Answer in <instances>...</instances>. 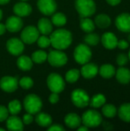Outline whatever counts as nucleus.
Wrapping results in <instances>:
<instances>
[{
  "instance_id": "e433bc0d",
  "label": "nucleus",
  "mask_w": 130,
  "mask_h": 131,
  "mask_svg": "<svg viewBox=\"0 0 130 131\" xmlns=\"http://www.w3.org/2000/svg\"><path fill=\"white\" fill-rule=\"evenodd\" d=\"M128 61H129V58L125 54H118V56L116 58L117 64L120 65V67H123V66L126 65L127 64Z\"/></svg>"
},
{
  "instance_id": "2f4dec72",
  "label": "nucleus",
  "mask_w": 130,
  "mask_h": 131,
  "mask_svg": "<svg viewBox=\"0 0 130 131\" xmlns=\"http://www.w3.org/2000/svg\"><path fill=\"white\" fill-rule=\"evenodd\" d=\"M8 113L11 115H17L21 111V104L18 100H13L8 103Z\"/></svg>"
},
{
  "instance_id": "7ed1b4c3",
  "label": "nucleus",
  "mask_w": 130,
  "mask_h": 131,
  "mask_svg": "<svg viewBox=\"0 0 130 131\" xmlns=\"http://www.w3.org/2000/svg\"><path fill=\"white\" fill-rule=\"evenodd\" d=\"M23 104L25 111L31 114H37L41 111L42 107L41 98L34 94L27 95L24 99Z\"/></svg>"
},
{
  "instance_id": "f8f14e48",
  "label": "nucleus",
  "mask_w": 130,
  "mask_h": 131,
  "mask_svg": "<svg viewBox=\"0 0 130 131\" xmlns=\"http://www.w3.org/2000/svg\"><path fill=\"white\" fill-rule=\"evenodd\" d=\"M37 5L40 12L45 15H52L57 9L54 0H38Z\"/></svg>"
},
{
  "instance_id": "a878e982",
  "label": "nucleus",
  "mask_w": 130,
  "mask_h": 131,
  "mask_svg": "<svg viewBox=\"0 0 130 131\" xmlns=\"http://www.w3.org/2000/svg\"><path fill=\"white\" fill-rule=\"evenodd\" d=\"M95 24L100 28H107L111 25V18L107 14H100L95 18Z\"/></svg>"
},
{
  "instance_id": "8fccbe9b",
  "label": "nucleus",
  "mask_w": 130,
  "mask_h": 131,
  "mask_svg": "<svg viewBox=\"0 0 130 131\" xmlns=\"http://www.w3.org/2000/svg\"><path fill=\"white\" fill-rule=\"evenodd\" d=\"M0 131H5V129H3V128H1V127H0Z\"/></svg>"
},
{
  "instance_id": "ddd939ff",
  "label": "nucleus",
  "mask_w": 130,
  "mask_h": 131,
  "mask_svg": "<svg viewBox=\"0 0 130 131\" xmlns=\"http://www.w3.org/2000/svg\"><path fill=\"white\" fill-rule=\"evenodd\" d=\"M116 28L123 32H130V14L122 13L116 18Z\"/></svg>"
},
{
  "instance_id": "9b49d317",
  "label": "nucleus",
  "mask_w": 130,
  "mask_h": 131,
  "mask_svg": "<svg viewBox=\"0 0 130 131\" xmlns=\"http://www.w3.org/2000/svg\"><path fill=\"white\" fill-rule=\"evenodd\" d=\"M18 81L17 78L11 76H4L0 80V88L2 91L11 93L17 90Z\"/></svg>"
},
{
  "instance_id": "58836bf2",
  "label": "nucleus",
  "mask_w": 130,
  "mask_h": 131,
  "mask_svg": "<svg viewBox=\"0 0 130 131\" xmlns=\"http://www.w3.org/2000/svg\"><path fill=\"white\" fill-rule=\"evenodd\" d=\"M33 120H34V118H33V117H32V114L28 113V114H25V115L23 116L22 122H23V124H30L31 123H32Z\"/></svg>"
},
{
  "instance_id": "393cba45",
  "label": "nucleus",
  "mask_w": 130,
  "mask_h": 131,
  "mask_svg": "<svg viewBox=\"0 0 130 131\" xmlns=\"http://www.w3.org/2000/svg\"><path fill=\"white\" fill-rule=\"evenodd\" d=\"M117 114L120 117V118L127 123H130V104L126 103L122 104L118 111Z\"/></svg>"
},
{
  "instance_id": "4468645a",
  "label": "nucleus",
  "mask_w": 130,
  "mask_h": 131,
  "mask_svg": "<svg viewBox=\"0 0 130 131\" xmlns=\"http://www.w3.org/2000/svg\"><path fill=\"white\" fill-rule=\"evenodd\" d=\"M6 29L10 32H17L19 30L21 29L23 26V21L21 18V17L16 15V16H11L9 17L5 24Z\"/></svg>"
},
{
  "instance_id": "6ab92c4d",
  "label": "nucleus",
  "mask_w": 130,
  "mask_h": 131,
  "mask_svg": "<svg viewBox=\"0 0 130 131\" xmlns=\"http://www.w3.org/2000/svg\"><path fill=\"white\" fill-rule=\"evenodd\" d=\"M64 123L68 127L71 129H75L80 126L82 121L79 115L75 113H70L67 114L64 117Z\"/></svg>"
},
{
  "instance_id": "1a4fd4ad",
  "label": "nucleus",
  "mask_w": 130,
  "mask_h": 131,
  "mask_svg": "<svg viewBox=\"0 0 130 131\" xmlns=\"http://www.w3.org/2000/svg\"><path fill=\"white\" fill-rule=\"evenodd\" d=\"M39 31L34 25L25 27L21 33V40L25 44H33L37 41L39 37Z\"/></svg>"
},
{
  "instance_id": "dca6fc26",
  "label": "nucleus",
  "mask_w": 130,
  "mask_h": 131,
  "mask_svg": "<svg viewBox=\"0 0 130 131\" xmlns=\"http://www.w3.org/2000/svg\"><path fill=\"white\" fill-rule=\"evenodd\" d=\"M13 11L16 15L19 17H25V16H28L31 13L32 8L27 2L21 1L20 2L16 3L14 5Z\"/></svg>"
},
{
  "instance_id": "603ef678",
  "label": "nucleus",
  "mask_w": 130,
  "mask_h": 131,
  "mask_svg": "<svg viewBox=\"0 0 130 131\" xmlns=\"http://www.w3.org/2000/svg\"><path fill=\"white\" fill-rule=\"evenodd\" d=\"M21 1H24V2H26V1H28V0H21Z\"/></svg>"
},
{
  "instance_id": "a19ab883",
  "label": "nucleus",
  "mask_w": 130,
  "mask_h": 131,
  "mask_svg": "<svg viewBox=\"0 0 130 131\" xmlns=\"http://www.w3.org/2000/svg\"><path fill=\"white\" fill-rule=\"evenodd\" d=\"M48 131H64L65 129L60 124H54L51 125L48 128Z\"/></svg>"
},
{
  "instance_id": "423d86ee",
  "label": "nucleus",
  "mask_w": 130,
  "mask_h": 131,
  "mask_svg": "<svg viewBox=\"0 0 130 131\" xmlns=\"http://www.w3.org/2000/svg\"><path fill=\"white\" fill-rule=\"evenodd\" d=\"M47 84L51 92L57 94L62 92L65 88V82L63 78L57 73H51L48 75L47 78Z\"/></svg>"
},
{
  "instance_id": "ea45409f",
  "label": "nucleus",
  "mask_w": 130,
  "mask_h": 131,
  "mask_svg": "<svg viewBox=\"0 0 130 131\" xmlns=\"http://www.w3.org/2000/svg\"><path fill=\"white\" fill-rule=\"evenodd\" d=\"M49 102L52 104H57L58 101H59V95L57 93H54V92H52V94L50 95L49 98Z\"/></svg>"
},
{
  "instance_id": "c85d7f7f",
  "label": "nucleus",
  "mask_w": 130,
  "mask_h": 131,
  "mask_svg": "<svg viewBox=\"0 0 130 131\" xmlns=\"http://www.w3.org/2000/svg\"><path fill=\"white\" fill-rule=\"evenodd\" d=\"M51 22L56 26H64L67 22V18L64 13L54 12L51 17Z\"/></svg>"
},
{
  "instance_id": "5701e85b",
  "label": "nucleus",
  "mask_w": 130,
  "mask_h": 131,
  "mask_svg": "<svg viewBox=\"0 0 130 131\" xmlns=\"http://www.w3.org/2000/svg\"><path fill=\"white\" fill-rule=\"evenodd\" d=\"M36 123L42 127H48L52 124L51 117L46 113H38L35 117Z\"/></svg>"
},
{
  "instance_id": "a211bd4d",
  "label": "nucleus",
  "mask_w": 130,
  "mask_h": 131,
  "mask_svg": "<svg viewBox=\"0 0 130 131\" xmlns=\"http://www.w3.org/2000/svg\"><path fill=\"white\" fill-rule=\"evenodd\" d=\"M23 122L22 121L16 117L15 115H12L11 117L7 118L6 127L8 130L11 131H21L23 130Z\"/></svg>"
},
{
  "instance_id": "49530a36",
  "label": "nucleus",
  "mask_w": 130,
  "mask_h": 131,
  "mask_svg": "<svg viewBox=\"0 0 130 131\" xmlns=\"http://www.w3.org/2000/svg\"><path fill=\"white\" fill-rule=\"evenodd\" d=\"M10 2V0H0V5H5L7 3H8Z\"/></svg>"
},
{
  "instance_id": "20e7f679",
  "label": "nucleus",
  "mask_w": 130,
  "mask_h": 131,
  "mask_svg": "<svg viewBox=\"0 0 130 131\" xmlns=\"http://www.w3.org/2000/svg\"><path fill=\"white\" fill-rule=\"evenodd\" d=\"M81 121L83 124L88 128H94L101 124L103 119L101 114L98 111L95 110H88L82 115Z\"/></svg>"
},
{
  "instance_id": "f03ea898",
  "label": "nucleus",
  "mask_w": 130,
  "mask_h": 131,
  "mask_svg": "<svg viewBox=\"0 0 130 131\" xmlns=\"http://www.w3.org/2000/svg\"><path fill=\"white\" fill-rule=\"evenodd\" d=\"M75 8L81 18H87L95 13L97 6L93 0H76Z\"/></svg>"
},
{
  "instance_id": "a18cd8bd",
  "label": "nucleus",
  "mask_w": 130,
  "mask_h": 131,
  "mask_svg": "<svg viewBox=\"0 0 130 131\" xmlns=\"http://www.w3.org/2000/svg\"><path fill=\"white\" fill-rule=\"evenodd\" d=\"M78 129H77V130L78 131H87L88 130V127H86L85 125H84V126H80L79 127H77Z\"/></svg>"
},
{
  "instance_id": "b1692460",
  "label": "nucleus",
  "mask_w": 130,
  "mask_h": 131,
  "mask_svg": "<svg viewBox=\"0 0 130 131\" xmlns=\"http://www.w3.org/2000/svg\"><path fill=\"white\" fill-rule=\"evenodd\" d=\"M99 73L102 78L109 79V78H113L115 75L116 69L113 65H112L110 64H105L100 68Z\"/></svg>"
},
{
  "instance_id": "cd10ccee",
  "label": "nucleus",
  "mask_w": 130,
  "mask_h": 131,
  "mask_svg": "<svg viewBox=\"0 0 130 131\" xmlns=\"http://www.w3.org/2000/svg\"><path fill=\"white\" fill-rule=\"evenodd\" d=\"M106 103V97L102 94H97L94 95L90 100V105L93 108H99L103 107Z\"/></svg>"
},
{
  "instance_id": "f257e3e1",
  "label": "nucleus",
  "mask_w": 130,
  "mask_h": 131,
  "mask_svg": "<svg viewBox=\"0 0 130 131\" xmlns=\"http://www.w3.org/2000/svg\"><path fill=\"white\" fill-rule=\"evenodd\" d=\"M51 45L58 50L67 48L72 43V34L70 31L61 28L51 33Z\"/></svg>"
},
{
  "instance_id": "72a5a7b5",
  "label": "nucleus",
  "mask_w": 130,
  "mask_h": 131,
  "mask_svg": "<svg viewBox=\"0 0 130 131\" xmlns=\"http://www.w3.org/2000/svg\"><path fill=\"white\" fill-rule=\"evenodd\" d=\"M100 41V36L96 33H91L90 32L88 35H87L84 38V41L87 45L90 46H95L97 45Z\"/></svg>"
},
{
  "instance_id": "7c9ffc66",
  "label": "nucleus",
  "mask_w": 130,
  "mask_h": 131,
  "mask_svg": "<svg viewBox=\"0 0 130 131\" xmlns=\"http://www.w3.org/2000/svg\"><path fill=\"white\" fill-rule=\"evenodd\" d=\"M103 114L108 118L114 117L117 114V110L113 104H104L102 108Z\"/></svg>"
},
{
  "instance_id": "6e6552de",
  "label": "nucleus",
  "mask_w": 130,
  "mask_h": 131,
  "mask_svg": "<svg viewBox=\"0 0 130 131\" xmlns=\"http://www.w3.org/2000/svg\"><path fill=\"white\" fill-rule=\"evenodd\" d=\"M90 100L88 94L83 89L78 88L73 91L71 93V101L73 104L79 108L86 107L90 104Z\"/></svg>"
},
{
  "instance_id": "79ce46f5",
  "label": "nucleus",
  "mask_w": 130,
  "mask_h": 131,
  "mask_svg": "<svg viewBox=\"0 0 130 131\" xmlns=\"http://www.w3.org/2000/svg\"><path fill=\"white\" fill-rule=\"evenodd\" d=\"M117 47L120 49L124 50V49H126L129 47V43L126 40H120V41H118Z\"/></svg>"
},
{
  "instance_id": "39448f33",
  "label": "nucleus",
  "mask_w": 130,
  "mask_h": 131,
  "mask_svg": "<svg viewBox=\"0 0 130 131\" xmlns=\"http://www.w3.org/2000/svg\"><path fill=\"white\" fill-rule=\"evenodd\" d=\"M74 57L78 64L83 65L90 61L92 57V52L88 45L85 44H80L74 50Z\"/></svg>"
},
{
  "instance_id": "09e8293b",
  "label": "nucleus",
  "mask_w": 130,
  "mask_h": 131,
  "mask_svg": "<svg viewBox=\"0 0 130 131\" xmlns=\"http://www.w3.org/2000/svg\"><path fill=\"white\" fill-rule=\"evenodd\" d=\"M128 58H129V59L130 60V50H129V55H128Z\"/></svg>"
},
{
  "instance_id": "473e14b6",
  "label": "nucleus",
  "mask_w": 130,
  "mask_h": 131,
  "mask_svg": "<svg viewBox=\"0 0 130 131\" xmlns=\"http://www.w3.org/2000/svg\"><path fill=\"white\" fill-rule=\"evenodd\" d=\"M80 71L78 69H70L66 73L65 79L68 83H75L80 78Z\"/></svg>"
},
{
  "instance_id": "c756f323",
  "label": "nucleus",
  "mask_w": 130,
  "mask_h": 131,
  "mask_svg": "<svg viewBox=\"0 0 130 131\" xmlns=\"http://www.w3.org/2000/svg\"><path fill=\"white\" fill-rule=\"evenodd\" d=\"M48 58V54L42 50L35 51L31 55V60L33 62L37 64H41L44 62Z\"/></svg>"
},
{
  "instance_id": "9d476101",
  "label": "nucleus",
  "mask_w": 130,
  "mask_h": 131,
  "mask_svg": "<svg viewBox=\"0 0 130 131\" xmlns=\"http://www.w3.org/2000/svg\"><path fill=\"white\" fill-rule=\"evenodd\" d=\"M6 48L10 54L18 56L23 52L25 46L24 42L21 40L17 38H11L6 42Z\"/></svg>"
},
{
  "instance_id": "4c0bfd02",
  "label": "nucleus",
  "mask_w": 130,
  "mask_h": 131,
  "mask_svg": "<svg viewBox=\"0 0 130 131\" xmlns=\"http://www.w3.org/2000/svg\"><path fill=\"white\" fill-rule=\"evenodd\" d=\"M8 108H6L3 105H0V122H3L5 120H7L8 117Z\"/></svg>"
},
{
  "instance_id": "412c9836",
  "label": "nucleus",
  "mask_w": 130,
  "mask_h": 131,
  "mask_svg": "<svg viewBox=\"0 0 130 131\" xmlns=\"http://www.w3.org/2000/svg\"><path fill=\"white\" fill-rule=\"evenodd\" d=\"M116 80L119 83L123 84H127L130 82V70L123 67H120L115 73Z\"/></svg>"
},
{
  "instance_id": "c03bdc74",
  "label": "nucleus",
  "mask_w": 130,
  "mask_h": 131,
  "mask_svg": "<svg viewBox=\"0 0 130 131\" xmlns=\"http://www.w3.org/2000/svg\"><path fill=\"white\" fill-rule=\"evenodd\" d=\"M6 31V27L4 24L0 23V35H2Z\"/></svg>"
},
{
  "instance_id": "f3484780",
  "label": "nucleus",
  "mask_w": 130,
  "mask_h": 131,
  "mask_svg": "<svg viewBox=\"0 0 130 131\" xmlns=\"http://www.w3.org/2000/svg\"><path fill=\"white\" fill-rule=\"evenodd\" d=\"M101 41L104 48L107 49H114L117 47L118 39L116 36L112 32H106L102 35Z\"/></svg>"
},
{
  "instance_id": "f704fd0d",
  "label": "nucleus",
  "mask_w": 130,
  "mask_h": 131,
  "mask_svg": "<svg viewBox=\"0 0 130 131\" xmlns=\"http://www.w3.org/2000/svg\"><path fill=\"white\" fill-rule=\"evenodd\" d=\"M37 42H38V45L41 48H46L51 45L50 38H48L47 35H44L39 36L37 40Z\"/></svg>"
},
{
  "instance_id": "3c124183",
  "label": "nucleus",
  "mask_w": 130,
  "mask_h": 131,
  "mask_svg": "<svg viewBox=\"0 0 130 131\" xmlns=\"http://www.w3.org/2000/svg\"><path fill=\"white\" fill-rule=\"evenodd\" d=\"M129 38V41H130V34H129V38Z\"/></svg>"
},
{
  "instance_id": "2eb2a0df",
  "label": "nucleus",
  "mask_w": 130,
  "mask_h": 131,
  "mask_svg": "<svg viewBox=\"0 0 130 131\" xmlns=\"http://www.w3.org/2000/svg\"><path fill=\"white\" fill-rule=\"evenodd\" d=\"M99 72L98 67L93 63H86L83 64V67L80 70L81 75L86 79H91L97 76Z\"/></svg>"
},
{
  "instance_id": "bb28decb",
  "label": "nucleus",
  "mask_w": 130,
  "mask_h": 131,
  "mask_svg": "<svg viewBox=\"0 0 130 131\" xmlns=\"http://www.w3.org/2000/svg\"><path fill=\"white\" fill-rule=\"evenodd\" d=\"M80 25L81 29L87 33L92 32L95 29V23L90 18H89V17L81 18Z\"/></svg>"
},
{
  "instance_id": "aec40b11",
  "label": "nucleus",
  "mask_w": 130,
  "mask_h": 131,
  "mask_svg": "<svg viewBox=\"0 0 130 131\" xmlns=\"http://www.w3.org/2000/svg\"><path fill=\"white\" fill-rule=\"evenodd\" d=\"M52 22L48 18H41L38 22V30L44 35H48L52 32Z\"/></svg>"
},
{
  "instance_id": "37998d69",
  "label": "nucleus",
  "mask_w": 130,
  "mask_h": 131,
  "mask_svg": "<svg viewBox=\"0 0 130 131\" xmlns=\"http://www.w3.org/2000/svg\"><path fill=\"white\" fill-rule=\"evenodd\" d=\"M106 1H107V2L109 5H113V6H115V5H119V4L121 2L122 0H106Z\"/></svg>"
},
{
  "instance_id": "4be33fe9",
  "label": "nucleus",
  "mask_w": 130,
  "mask_h": 131,
  "mask_svg": "<svg viewBox=\"0 0 130 131\" xmlns=\"http://www.w3.org/2000/svg\"><path fill=\"white\" fill-rule=\"evenodd\" d=\"M17 66L21 71H29L33 66V61L31 58L26 55L20 56L17 60Z\"/></svg>"
},
{
  "instance_id": "de8ad7c7",
  "label": "nucleus",
  "mask_w": 130,
  "mask_h": 131,
  "mask_svg": "<svg viewBox=\"0 0 130 131\" xmlns=\"http://www.w3.org/2000/svg\"><path fill=\"white\" fill-rule=\"evenodd\" d=\"M2 15H3V14H2V11L0 9V20L2 18Z\"/></svg>"
},
{
  "instance_id": "0eeeda50",
  "label": "nucleus",
  "mask_w": 130,
  "mask_h": 131,
  "mask_svg": "<svg viewBox=\"0 0 130 131\" xmlns=\"http://www.w3.org/2000/svg\"><path fill=\"white\" fill-rule=\"evenodd\" d=\"M48 61L53 67H62L67 62V57L62 50H51L48 54Z\"/></svg>"
},
{
  "instance_id": "c9c22d12",
  "label": "nucleus",
  "mask_w": 130,
  "mask_h": 131,
  "mask_svg": "<svg viewBox=\"0 0 130 131\" xmlns=\"http://www.w3.org/2000/svg\"><path fill=\"white\" fill-rule=\"evenodd\" d=\"M34 84L33 80L29 78V77H23L20 79L19 81V85L23 88V89H30Z\"/></svg>"
}]
</instances>
